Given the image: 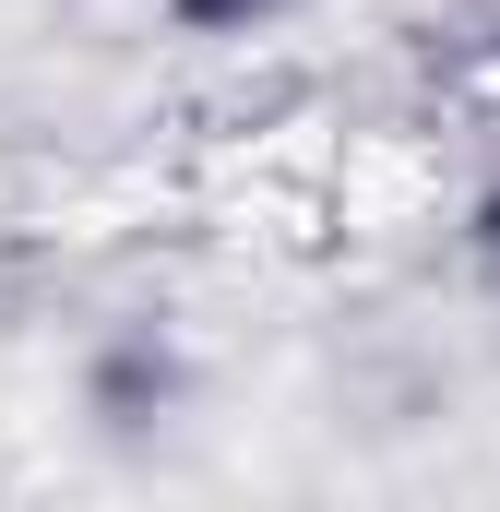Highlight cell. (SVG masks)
<instances>
[{
    "label": "cell",
    "mask_w": 500,
    "mask_h": 512,
    "mask_svg": "<svg viewBox=\"0 0 500 512\" xmlns=\"http://www.w3.org/2000/svg\"><path fill=\"white\" fill-rule=\"evenodd\" d=\"M84 405H96L108 429H155V417L179 405V358H167L155 334H120V346L84 370Z\"/></svg>",
    "instance_id": "cell-1"
},
{
    "label": "cell",
    "mask_w": 500,
    "mask_h": 512,
    "mask_svg": "<svg viewBox=\"0 0 500 512\" xmlns=\"http://www.w3.org/2000/svg\"><path fill=\"white\" fill-rule=\"evenodd\" d=\"M274 12H298V0H167V24H191V36H250Z\"/></svg>",
    "instance_id": "cell-2"
},
{
    "label": "cell",
    "mask_w": 500,
    "mask_h": 512,
    "mask_svg": "<svg viewBox=\"0 0 500 512\" xmlns=\"http://www.w3.org/2000/svg\"><path fill=\"white\" fill-rule=\"evenodd\" d=\"M477 251L500 262V167H489V191H477Z\"/></svg>",
    "instance_id": "cell-3"
}]
</instances>
